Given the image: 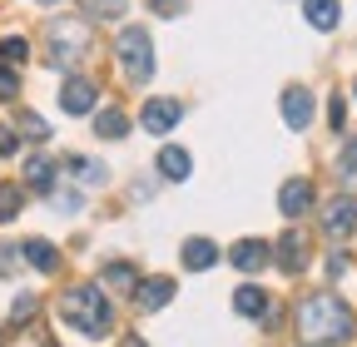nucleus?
<instances>
[{"label": "nucleus", "instance_id": "18", "mask_svg": "<svg viewBox=\"0 0 357 347\" xmlns=\"http://www.w3.org/2000/svg\"><path fill=\"white\" fill-rule=\"evenodd\" d=\"M95 134L100 139H124L129 134V114L124 109H100L95 114Z\"/></svg>", "mask_w": 357, "mask_h": 347}, {"label": "nucleus", "instance_id": "16", "mask_svg": "<svg viewBox=\"0 0 357 347\" xmlns=\"http://www.w3.org/2000/svg\"><path fill=\"white\" fill-rule=\"evenodd\" d=\"M234 308H238L243 318H268V293L253 288V283H243V288L234 293Z\"/></svg>", "mask_w": 357, "mask_h": 347}, {"label": "nucleus", "instance_id": "31", "mask_svg": "<svg viewBox=\"0 0 357 347\" xmlns=\"http://www.w3.org/2000/svg\"><path fill=\"white\" fill-rule=\"evenodd\" d=\"M149 6H154L159 15H178V10H184V0H149Z\"/></svg>", "mask_w": 357, "mask_h": 347}, {"label": "nucleus", "instance_id": "19", "mask_svg": "<svg viewBox=\"0 0 357 347\" xmlns=\"http://www.w3.org/2000/svg\"><path fill=\"white\" fill-rule=\"evenodd\" d=\"M50 179H55V164L45 159V154H30V159H25V184L45 194V189H50Z\"/></svg>", "mask_w": 357, "mask_h": 347}, {"label": "nucleus", "instance_id": "20", "mask_svg": "<svg viewBox=\"0 0 357 347\" xmlns=\"http://www.w3.org/2000/svg\"><path fill=\"white\" fill-rule=\"evenodd\" d=\"M65 169L75 174L79 184H105V164H95V159H79L75 154V159H65Z\"/></svg>", "mask_w": 357, "mask_h": 347}, {"label": "nucleus", "instance_id": "7", "mask_svg": "<svg viewBox=\"0 0 357 347\" xmlns=\"http://www.w3.org/2000/svg\"><path fill=\"white\" fill-rule=\"evenodd\" d=\"M278 268L283 273H303L307 268V238H303V229H283V238H278Z\"/></svg>", "mask_w": 357, "mask_h": 347}, {"label": "nucleus", "instance_id": "27", "mask_svg": "<svg viewBox=\"0 0 357 347\" xmlns=\"http://www.w3.org/2000/svg\"><path fill=\"white\" fill-rule=\"evenodd\" d=\"M35 308H40V302H35L30 293H20V298H15V313H10V318H15V323H30V318H35Z\"/></svg>", "mask_w": 357, "mask_h": 347}, {"label": "nucleus", "instance_id": "17", "mask_svg": "<svg viewBox=\"0 0 357 347\" xmlns=\"http://www.w3.org/2000/svg\"><path fill=\"white\" fill-rule=\"evenodd\" d=\"M20 253L30 258V263H35L40 273H55V268H60V248H55V243H45V238H30Z\"/></svg>", "mask_w": 357, "mask_h": 347}, {"label": "nucleus", "instance_id": "23", "mask_svg": "<svg viewBox=\"0 0 357 347\" xmlns=\"http://www.w3.org/2000/svg\"><path fill=\"white\" fill-rule=\"evenodd\" d=\"M89 15H124V0H79Z\"/></svg>", "mask_w": 357, "mask_h": 347}, {"label": "nucleus", "instance_id": "32", "mask_svg": "<svg viewBox=\"0 0 357 347\" xmlns=\"http://www.w3.org/2000/svg\"><path fill=\"white\" fill-rule=\"evenodd\" d=\"M79 203H84V194H55V208H65V213L79 208Z\"/></svg>", "mask_w": 357, "mask_h": 347}, {"label": "nucleus", "instance_id": "1", "mask_svg": "<svg viewBox=\"0 0 357 347\" xmlns=\"http://www.w3.org/2000/svg\"><path fill=\"white\" fill-rule=\"evenodd\" d=\"M352 327H357V318L342 298H333V293L303 298V308H298V342L303 347H337L352 337Z\"/></svg>", "mask_w": 357, "mask_h": 347}, {"label": "nucleus", "instance_id": "34", "mask_svg": "<svg viewBox=\"0 0 357 347\" xmlns=\"http://www.w3.org/2000/svg\"><path fill=\"white\" fill-rule=\"evenodd\" d=\"M0 154H15V134H10L6 124H0Z\"/></svg>", "mask_w": 357, "mask_h": 347}, {"label": "nucleus", "instance_id": "15", "mask_svg": "<svg viewBox=\"0 0 357 347\" xmlns=\"http://www.w3.org/2000/svg\"><path fill=\"white\" fill-rule=\"evenodd\" d=\"M213 263H218V248H213L208 238H189V243H184V268L204 273V268H213Z\"/></svg>", "mask_w": 357, "mask_h": 347}, {"label": "nucleus", "instance_id": "9", "mask_svg": "<svg viewBox=\"0 0 357 347\" xmlns=\"http://www.w3.org/2000/svg\"><path fill=\"white\" fill-rule=\"evenodd\" d=\"M229 258H234L238 273H263V268H268V243H263V238H238V243L229 248Z\"/></svg>", "mask_w": 357, "mask_h": 347}, {"label": "nucleus", "instance_id": "14", "mask_svg": "<svg viewBox=\"0 0 357 347\" xmlns=\"http://www.w3.org/2000/svg\"><path fill=\"white\" fill-rule=\"evenodd\" d=\"M189 149H178V144H169V149H159V174L164 179H174V184H184L189 179Z\"/></svg>", "mask_w": 357, "mask_h": 347}, {"label": "nucleus", "instance_id": "26", "mask_svg": "<svg viewBox=\"0 0 357 347\" xmlns=\"http://www.w3.org/2000/svg\"><path fill=\"white\" fill-rule=\"evenodd\" d=\"M20 129H25L30 139H50V124H45V119H35V114H20Z\"/></svg>", "mask_w": 357, "mask_h": 347}, {"label": "nucleus", "instance_id": "30", "mask_svg": "<svg viewBox=\"0 0 357 347\" xmlns=\"http://www.w3.org/2000/svg\"><path fill=\"white\" fill-rule=\"evenodd\" d=\"M6 273H15V248L0 243V278H6Z\"/></svg>", "mask_w": 357, "mask_h": 347}, {"label": "nucleus", "instance_id": "2", "mask_svg": "<svg viewBox=\"0 0 357 347\" xmlns=\"http://www.w3.org/2000/svg\"><path fill=\"white\" fill-rule=\"evenodd\" d=\"M60 318L84 337H105L109 323H114V308H109V298L95 283H75V288L60 293Z\"/></svg>", "mask_w": 357, "mask_h": 347}, {"label": "nucleus", "instance_id": "25", "mask_svg": "<svg viewBox=\"0 0 357 347\" xmlns=\"http://www.w3.org/2000/svg\"><path fill=\"white\" fill-rule=\"evenodd\" d=\"M0 55H6V60H25V55H30V45H25L20 35H10V40H0Z\"/></svg>", "mask_w": 357, "mask_h": 347}, {"label": "nucleus", "instance_id": "28", "mask_svg": "<svg viewBox=\"0 0 357 347\" xmlns=\"http://www.w3.org/2000/svg\"><path fill=\"white\" fill-rule=\"evenodd\" d=\"M328 119H333V129H342V124H347V105H342V95H333V105H328Z\"/></svg>", "mask_w": 357, "mask_h": 347}, {"label": "nucleus", "instance_id": "29", "mask_svg": "<svg viewBox=\"0 0 357 347\" xmlns=\"http://www.w3.org/2000/svg\"><path fill=\"white\" fill-rule=\"evenodd\" d=\"M15 90H20V79H15L10 70H0V100H10Z\"/></svg>", "mask_w": 357, "mask_h": 347}, {"label": "nucleus", "instance_id": "21", "mask_svg": "<svg viewBox=\"0 0 357 347\" xmlns=\"http://www.w3.org/2000/svg\"><path fill=\"white\" fill-rule=\"evenodd\" d=\"M20 203H25V194H20L15 184H0V224H6V219H15V213H20Z\"/></svg>", "mask_w": 357, "mask_h": 347}, {"label": "nucleus", "instance_id": "8", "mask_svg": "<svg viewBox=\"0 0 357 347\" xmlns=\"http://www.w3.org/2000/svg\"><path fill=\"white\" fill-rule=\"evenodd\" d=\"M169 298H174V278H144V283H134V308H139V313H159Z\"/></svg>", "mask_w": 357, "mask_h": 347}, {"label": "nucleus", "instance_id": "33", "mask_svg": "<svg viewBox=\"0 0 357 347\" xmlns=\"http://www.w3.org/2000/svg\"><path fill=\"white\" fill-rule=\"evenodd\" d=\"M328 273H333V278H342V273H347V258H342V253H333V258H328Z\"/></svg>", "mask_w": 357, "mask_h": 347}, {"label": "nucleus", "instance_id": "24", "mask_svg": "<svg viewBox=\"0 0 357 347\" xmlns=\"http://www.w3.org/2000/svg\"><path fill=\"white\" fill-rule=\"evenodd\" d=\"M337 174H342V179H357V139H347V149H342V164H337Z\"/></svg>", "mask_w": 357, "mask_h": 347}, {"label": "nucleus", "instance_id": "35", "mask_svg": "<svg viewBox=\"0 0 357 347\" xmlns=\"http://www.w3.org/2000/svg\"><path fill=\"white\" fill-rule=\"evenodd\" d=\"M124 347H144V337H124Z\"/></svg>", "mask_w": 357, "mask_h": 347}, {"label": "nucleus", "instance_id": "11", "mask_svg": "<svg viewBox=\"0 0 357 347\" xmlns=\"http://www.w3.org/2000/svg\"><path fill=\"white\" fill-rule=\"evenodd\" d=\"M278 208H283V219H303V213L312 208V184L307 179H288L283 194H278Z\"/></svg>", "mask_w": 357, "mask_h": 347}, {"label": "nucleus", "instance_id": "12", "mask_svg": "<svg viewBox=\"0 0 357 347\" xmlns=\"http://www.w3.org/2000/svg\"><path fill=\"white\" fill-rule=\"evenodd\" d=\"M178 114H184V109H178L174 100H149L144 105V129H149V134H164V129L178 124Z\"/></svg>", "mask_w": 357, "mask_h": 347}, {"label": "nucleus", "instance_id": "5", "mask_svg": "<svg viewBox=\"0 0 357 347\" xmlns=\"http://www.w3.org/2000/svg\"><path fill=\"white\" fill-rule=\"evenodd\" d=\"M323 229H328L333 238L357 233V194H337V199L323 208Z\"/></svg>", "mask_w": 357, "mask_h": 347}, {"label": "nucleus", "instance_id": "6", "mask_svg": "<svg viewBox=\"0 0 357 347\" xmlns=\"http://www.w3.org/2000/svg\"><path fill=\"white\" fill-rule=\"evenodd\" d=\"M95 100H100V84H95V79H84V75L65 79V90H60L65 114H89V109H95Z\"/></svg>", "mask_w": 357, "mask_h": 347}, {"label": "nucleus", "instance_id": "4", "mask_svg": "<svg viewBox=\"0 0 357 347\" xmlns=\"http://www.w3.org/2000/svg\"><path fill=\"white\" fill-rule=\"evenodd\" d=\"M45 40H50V65L70 70L89 50V25L84 20H55V25H45Z\"/></svg>", "mask_w": 357, "mask_h": 347}, {"label": "nucleus", "instance_id": "22", "mask_svg": "<svg viewBox=\"0 0 357 347\" xmlns=\"http://www.w3.org/2000/svg\"><path fill=\"white\" fill-rule=\"evenodd\" d=\"M105 283H109V288H134L139 278H134L129 263H109V268H105Z\"/></svg>", "mask_w": 357, "mask_h": 347}, {"label": "nucleus", "instance_id": "13", "mask_svg": "<svg viewBox=\"0 0 357 347\" xmlns=\"http://www.w3.org/2000/svg\"><path fill=\"white\" fill-rule=\"evenodd\" d=\"M303 15L312 30H337L342 10H337V0H303Z\"/></svg>", "mask_w": 357, "mask_h": 347}, {"label": "nucleus", "instance_id": "36", "mask_svg": "<svg viewBox=\"0 0 357 347\" xmlns=\"http://www.w3.org/2000/svg\"><path fill=\"white\" fill-rule=\"evenodd\" d=\"M40 6H55V0H40Z\"/></svg>", "mask_w": 357, "mask_h": 347}, {"label": "nucleus", "instance_id": "10", "mask_svg": "<svg viewBox=\"0 0 357 347\" xmlns=\"http://www.w3.org/2000/svg\"><path fill=\"white\" fill-rule=\"evenodd\" d=\"M283 119H288V129H307L312 124V95L303 90V84H288L283 90Z\"/></svg>", "mask_w": 357, "mask_h": 347}, {"label": "nucleus", "instance_id": "3", "mask_svg": "<svg viewBox=\"0 0 357 347\" xmlns=\"http://www.w3.org/2000/svg\"><path fill=\"white\" fill-rule=\"evenodd\" d=\"M114 55H119V70H124L129 79H149V75H154V40H149V30H139V25H124V30H119Z\"/></svg>", "mask_w": 357, "mask_h": 347}]
</instances>
